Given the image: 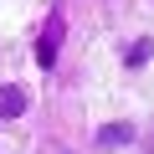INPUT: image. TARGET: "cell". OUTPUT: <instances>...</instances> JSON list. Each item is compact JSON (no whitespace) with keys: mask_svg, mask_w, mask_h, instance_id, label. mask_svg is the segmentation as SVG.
<instances>
[{"mask_svg":"<svg viewBox=\"0 0 154 154\" xmlns=\"http://www.w3.org/2000/svg\"><path fill=\"white\" fill-rule=\"evenodd\" d=\"M98 139H103V149H118V144H128V139H134V128H128V123H108Z\"/></svg>","mask_w":154,"mask_h":154,"instance_id":"3957f363","label":"cell"},{"mask_svg":"<svg viewBox=\"0 0 154 154\" xmlns=\"http://www.w3.org/2000/svg\"><path fill=\"white\" fill-rule=\"evenodd\" d=\"M57 41H62V16L51 11L46 31H41V41H36V62H41V67H51V62H57Z\"/></svg>","mask_w":154,"mask_h":154,"instance_id":"6da1fadb","label":"cell"},{"mask_svg":"<svg viewBox=\"0 0 154 154\" xmlns=\"http://www.w3.org/2000/svg\"><path fill=\"white\" fill-rule=\"evenodd\" d=\"M26 113V93L21 88H0V118H21Z\"/></svg>","mask_w":154,"mask_h":154,"instance_id":"7a4b0ae2","label":"cell"}]
</instances>
